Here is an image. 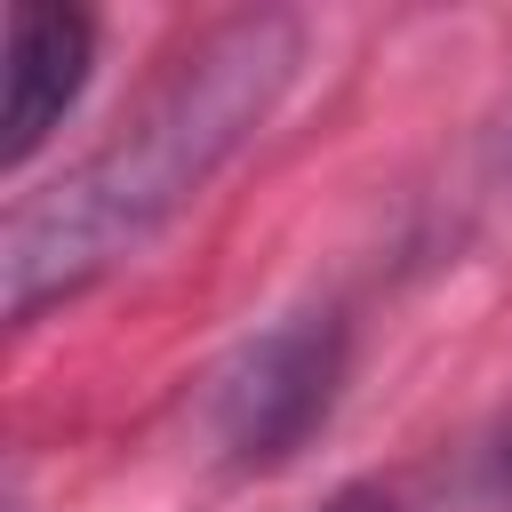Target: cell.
Wrapping results in <instances>:
<instances>
[{
    "instance_id": "obj_4",
    "label": "cell",
    "mask_w": 512,
    "mask_h": 512,
    "mask_svg": "<svg viewBox=\"0 0 512 512\" xmlns=\"http://www.w3.org/2000/svg\"><path fill=\"white\" fill-rule=\"evenodd\" d=\"M320 512H392V496H384V488H344V496H328Z\"/></svg>"
},
{
    "instance_id": "obj_3",
    "label": "cell",
    "mask_w": 512,
    "mask_h": 512,
    "mask_svg": "<svg viewBox=\"0 0 512 512\" xmlns=\"http://www.w3.org/2000/svg\"><path fill=\"white\" fill-rule=\"evenodd\" d=\"M88 64H96L88 8H64V0H16L8 8V32H0V168H24L64 128V112L88 88Z\"/></svg>"
},
{
    "instance_id": "obj_1",
    "label": "cell",
    "mask_w": 512,
    "mask_h": 512,
    "mask_svg": "<svg viewBox=\"0 0 512 512\" xmlns=\"http://www.w3.org/2000/svg\"><path fill=\"white\" fill-rule=\"evenodd\" d=\"M296 64H304V16L288 8H240L208 24L88 160L16 200L0 232L8 320L32 328L48 304L96 288L112 264L160 240L216 184V168L280 112Z\"/></svg>"
},
{
    "instance_id": "obj_2",
    "label": "cell",
    "mask_w": 512,
    "mask_h": 512,
    "mask_svg": "<svg viewBox=\"0 0 512 512\" xmlns=\"http://www.w3.org/2000/svg\"><path fill=\"white\" fill-rule=\"evenodd\" d=\"M336 384H344V320L328 304L280 312L200 376V440L224 472H272L312 440V424H328Z\"/></svg>"
}]
</instances>
